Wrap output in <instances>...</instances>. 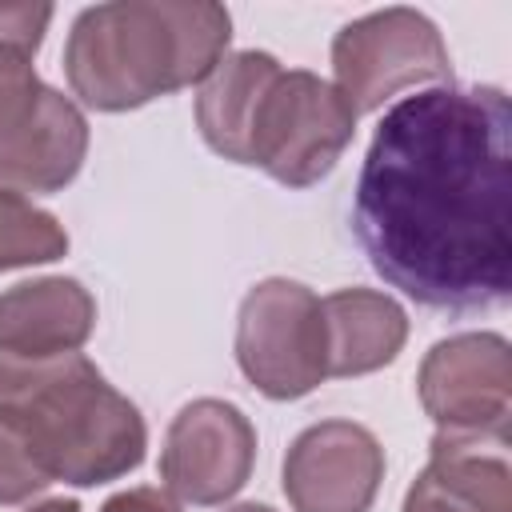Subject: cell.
<instances>
[{
  "label": "cell",
  "instance_id": "cell-10",
  "mask_svg": "<svg viewBox=\"0 0 512 512\" xmlns=\"http://www.w3.org/2000/svg\"><path fill=\"white\" fill-rule=\"evenodd\" d=\"M280 484L296 512H368L384 484V448L356 420L308 424L284 452Z\"/></svg>",
  "mask_w": 512,
  "mask_h": 512
},
{
  "label": "cell",
  "instance_id": "cell-4",
  "mask_svg": "<svg viewBox=\"0 0 512 512\" xmlns=\"http://www.w3.org/2000/svg\"><path fill=\"white\" fill-rule=\"evenodd\" d=\"M352 136L356 112L336 84L308 68H280L256 108L248 164L264 168L284 188H312L340 164Z\"/></svg>",
  "mask_w": 512,
  "mask_h": 512
},
{
  "label": "cell",
  "instance_id": "cell-6",
  "mask_svg": "<svg viewBox=\"0 0 512 512\" xmlns=\"http://www.w3.org/2000/svg\"><path fill=\"white\" fill-rule=\"evenodd\" d=\"M332 76L348 108L364 116L408 88L452 84V56L440 28L424 12L380 8L336 32Z\"/></svg>",
  "mask_w": 512,
  "mask_h": 512
},
{
  "label": "cell",
  "instance_id": "cell-3",
  "mask_svg": "<svg viewBox=\"0 0 512 512\" xmlns=\"http://www.w3.org/2000/svg\"><path fill=\"white\" fill-rule=\"evenodd\" d=\"M0 416L12 420L52 484L96 488L140 468L148 424L84 352L20 356L0 348Z\"/></svg>",
  "mask_w": 512,
  "mask_h": 512
},
{
  "label": "cell",
  "instance_id": "cell-18",
  "mask_svg": "<svg viewBox=\"0 0 512 512\" xmlns=\"http://www.w3.org/2000/svg\"><path fill=\"white\" fill-rule=\"evenodd\" d=\"M100 512H184V508H180V500L168 488L140 484V488H124V492L108 496L100 504Z\"/></svg>",
  "mask_w": 512,
  "mask_h": 512
},
{
  "label": "cell",
  "instance_id": "cell-5",
  "mask_svg": "<svg viewBox=\"0 0 512 512\" xmlns=\"http://www.w3.org/2000/svg\"><path fill=\"white\" fill-rule=\"evenodd\" d=\"M236 364L268 400H300L328 380L320 296L288 276L248 288L236 316Z\"/></svg>",
  "mask_w": 512,
  "mask_h": 512
},
{
  "label": "cell",
  "instance_id": "cell-15",
  "mask_svg": "<svg viewBox=\"0 0 512 512\" xmlns=\"http://www.w3.org/2000/svg\"><path fill=\"white\" fill-rule=\"evenodd\" d=\"M64 252L68 232L48 208H36L28 196L0 192V272L52 264Z\"/></svg>",
  "mask_w": 512,
  "mask_h": 512
},
{
  "label": "cell",
  "instance_id": "cell-17",
  "mask_svg": "<svg viewBox=\"0 0 512 512\" xmlns=\"http://www.w3.org/2000/svg\"><path fill=\"white\" fill-rule=\"evenodd\" d=\"M48 484H52V476L40 464V456L32 452V444L24 440V432L0 416V508L32 500Z\"/></svg>",
  "mask_w": 512,
  "mask_h": 512
},
{
  "label": "cell",
  "instance_id": "cell-14",
  "mask_svg": "<svg viewBox=\"0 0 512 512\" xmlns=\"http://www.w3.org/2000/svg\"><path fill=\"white\" fill-rule=\"evenodd\" d=\"M280 76V60L260 48L228 52L196 92V128L208 148L232 164H248V136L256 108L272 80Z\"/></svg>",
  "mask_w": 512,
  "mask_h": 512
},
{
  "label": "cell",
  "instance_id": "cell-12",
  "mask_svg": "<svg viewBox=\"0 0 512 512\" xmlns=\"http://www.w3.org/2000/svg\"><path fill=\"white\" fill-rule=\"evenodd\" d=\"M96 328V300L72 276L20 280L0 292V348L20 356L80 352Z\"/></svg>",
  "mask_w": 512,
  "mask_h": 512
},
{
  "label": "cell",
  "instance_id": "cell-11",
  "mask_svg": "<svg viewBox=\"0 0 512 512\" xmlns=\"http://www.w3.org/2000/svg\"><path fill=\"white\" fill-rule=\"evenodd\" d=\"M504 440L432 436L428 464L404 492L400 512H512V464Z\"/></svg>",
  "mask_w": 512,
  "mask_h": 512
},
{
  "label": "cell",
  "instance_id": "cell-9",
  "mask_svg": "<svg viewBox=\"0 0 512 512\" xmlns=\"http://www.w3.org/2000/svg\"><path fill=\"white\" fill-rule=\"evenodd\" d=\"M88 120L72 96L36 80L0 104V192L52 196L88 156Z\"/></svg>",
  "mask_w": 512,
  "mask_h": 512
},
{
  "label": "cell",
  "instance_id": "cell-2",
  "mask_svg": "<svg viewBox=\"0 0 512 512\" xmlns=\"http://www.w3.org/2000/svg\"><path fill=\"white\" fill-rule=\"evenodd\" d=\"M232 16L212 0H112L72 20L64 76L96 112H132L204 84L228 56Z\"/></svg>",
  "mask_w": 512,
  "mask_h": 512
},
{
  "label": "cell",
  "instance_id": "cell-20",
  "mask_svg": "<svg viewBox=\"0 0 512 512\" xmlns=\"http://www.w3.org/2000/svg\"><path fill=\"white\" fill-rule=\"evenodd\" d=\"M224 512H276V508H268V504H232Z\"/></svg>",
  "mask_w": 512,
  "mask_h": 512
},
{
  "label": "cell",
  "instance_id": "cell-16",
  "mask_svg": "<svg viewBox=\"0 0 512 512\" xmlns=\"http://www.w3.org/2000/svg\"><path fill=\"white\" fill-rule=\"evenodd\" d=\"M52 24V4H0V104L36 84V52Z\"/></svg>",
  "mask_w": 512,
  "mask_h": 512
},
{
  "label": "cell",
  "instance_id": "cell-13",
  "mask_svg": "<svg viewBox=\"0 0 512 512\" xmlns=\"http://www.w3.org/2000/svg\"><path fill=\"white\" fill-rule=\"evenodd\" d=\"M328 376H368L392 364L408 340V312L376 288H336L320 300Z\"/></svg>",
  "mask_w": 512,
  "mask_h": 512
},
{
  "label": "cell",
  "instance_id": "cell-19",
  "mask_svg": "<svg viewBox=\"0 0 512 512\" xmlns=\"http://www.w3.org/2000/svg\"><path fill=\"white\" fill-rule=\"evenodd\" d=\"M28 512H80V500H64V496H56V500H40V504H32Z\"/></svg>",
  "mask_w": 512,
  "mask_h": 512
},
{
  "label": "cell",
  "instance_id": "cell-8",
  "mask_svg": "<svg viewBox=\"0 0 512 512\" xmlns=\"http://www.w3.org/2000/svg\"><path fill=\"white\" fill-rule=\"evenodd\" d=\"M256 464V428L252 420L216 396L188 400L160 448V480L164 488L196 508H216L232 500Z\"/></svg>",
  "mask_w": 512,
  "mask_h": 512
},
{
  "label": "cell",
  "instance_id": "cell-7",
  "mask_svg": "<svg viewBox=\"0 0 512 512\" xmlns=\"http://www.w3.org/2000/svg\"><path fill=\"white\" fill-rule=\"evenodd\" d=\"M416 392L440 436L508 444L512 348L500 332H456L436 340L416 372Z\"/></svg>",
  "mask_w": 512,
  "mask_h": 512
},
{
  "label": "cell",
  "instance_id": "cell-1",
  "mask_svg": "<svg viewBox=\"0 0 512 512\" xmlns=\"http://www.w3.org/2000/svg\"><path fill=\"white\" fill-rule=\"evenodd\" d=\"M352 232L384 284L424 308L512 296V104L496 84H436L384 112L360 164Z\"/></svg>",
  "mask_w": 512,
  "mask_h": 512
}]
</instances>
